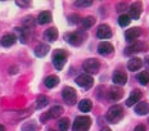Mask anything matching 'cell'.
<instances>
[{
    "mask_svg": "<svg viewBox=\"0 0 149 131\" xmlns=\"http://www.w3.org/2000/svg\"><path fill=\"white\" fill-rule=\"evenodd\" d=\"M113 50H114L113 45L108 41H103L98 45V53L100 55H109V54L113 53Z\"/></svg>",
    "mask_w": 149,
    "mask_h": 131,
    "instance_id": "obj_14",
    "label": "cell"
},
{
    "mask_svg": "<svg viewBox=\"0 0 149 131\" xmlns=\"http://www.w3.org/2000/svg\"><path fill=\"white\" fill-rule=\"evenodd\" d=\"M141 67H143V61L140 58H131L129 61V63H127V68H129V71H132V72L140 70Z\"/></svg>",
    "mask_w": 149,
    "mask_h": 131,
    "instance_id": "obj_19",
    "label": "cell"
},
{
    "mask_svg": "<svg viewBox=\"0 0 149 131\" xmlns=\"http://www.w3.org/2000/svg\"><path fill=\"white\" fill-rule=\"evenodd\" d=\"M68 20H70V23H79L81 18H80L79 14H71L70 17H68Z\"/></svg>",
    "mask_w": 149,
    "mask_h": 131,
    "instance_id": "obj_33",
    "label": "cell"
},
{
    "mask_svg": "<svg viewBox=\"0 0 149 131\" xmlns=\"http://www.w3.org/2000/svg\"><path fill=\"white\" fill-rule=\"evenodd\" d=\"M130 22H131V18L129 17L127 14H121L118 17V24L121 27H126L130 24Z\"/></svg>",
    "mask_w": 149,
    "mask_h": 131,
    "instance_id": "obj_30",
    "label": "cell"
},
{
    "mask_svg": "<svg viewBox=\"0 0 149 131\" xmlns=\"http://www.w3.org/2000/svg\"><path fill=\"white\" fill-rule=\"evenodd\" d=\"M48 104H49V99H48L46 95H39L37 96V100H36V108L37 109L45 108Z\"/></svg>",
    "mask_w": 149,
    "mask_h": 131,
    "instance_id": "obj_25",
    "label": "cell"
},
{
    "mask_svg": "<svg viewBox=\"0 0 149 131\" xmlns=\"http://www.w3.org/2000/svg\"><path fill=\"white\" fill-rule=\"evenodd\" d=\"M49 50H50V46H49L48 44L40 43L39 45H37L36 48H35V50H33V53H35V55H36V57L42 58V57H45V55L48 54Z\"/></svg>",
    "mask_w": 149,
    "mask_h": 131,
    "instance_id": "obj_16",
    "label": "cell"
},
{
    "mask_svg": "<svg viewBox=\"0 0 149 131\" xmlns=\"http://www.w3.org/2000/svg\"><path fill=\"white\" fill-rule=\"evenodd\" d=\"M15 4H17L18 7H30L31 1H15Z\"/></svg>",
    "mask_w": 149,
    "mask_h": 131,
    "instance_id": "obj_35",
    "label": "cell"
},
{
    "mask_svg": "<svg viewBox=\"0 0 149 131\" xmlns=\"http://www.w3.org/2000/svg\"><path fill=\"white\" fill-rule=\"evenodd\" d=\"M138 80L141 85H148L149 84V72L148 71H143L138 75Z\"/></svg>",
    "mask_w": 149,
    "mask_h": 131,
    "instance_id": "obj_29",
    "label": "cell"
},
{
    "mask_svg": "<svg viewBox=\"0 0 149 131\" xmlns=\"http://www.w3.org/2000/svg\"><path fill=\"white\" fill-rule=\"evenodd\" d=\"M76 84L79 86L84 87V89H90V87L93 86V84H94V80H93V77L90 76V75L82 73L76 77Z\"/></svg>",
    "mask_w": 149,
    "mask_h": 131,
    "instance_id": "obj_8",
    "label": "cell"
},
{
    "mask_svg": "<svg viewBox=\"0 0 149 131\" xmlns=\"http://www.w3.org/2000/svg\"><path fill=\"white\" fill-rule=\"evenodd\" d=\"M141 10H143L141 3H139V1L134 3L129 9V17L131 18V20H139V17H140V14H141Z\"/></svg>",
    "mask_w": 149,
    "mask_h": 131,
    "instance_id": "obj_12",
    "label": "cell"
},
{
    "mask_svg": "<svg viewBox=\"0 0 149 131\" xmlns=\"http://www.w3.org/2000/svg\"><path fill=\"white\" fill-rule=\"evenodd\" d=\"M49 131H54V130H49Z\"/></svg>",
    "mask_w": 149,
    "mask_h": 131,
    "instance_id": "obj_39",
    "label": "cell"
},
{
    "mask_svg": "<svg viewBox=\"0 0 149 131\" xmlns=\"http://www.w3.org/2000/svg\"><path fill=\"white\" fill-rule=\"evenodd\" d=\"M68 127H70V120L68 118H62L58 122V129L59 131H67Z\"/></svg>",
    "mask_w": 149,
    "mask_h": 131,
    "instance_id": "obj_31",
    "label": "cell"
},
{
    "mask_svg": "<svg viewBox=\"0 0 149 131\" xmlns=\"http://www.w3.org/2000/svg\"><path fill=\"white\" fill-rule=\"evenodd\" d=\"M112 81H113L116 85L122 86L127 82V75L125 72H122V71H116V72L113 73V76H112Z\"/></svg>",
    "mask_w": 149,
    "mask_h": 131,
    "instance_id": "obj_13",
    "label": "cell"
},
{
    "mask_svg": "<svg viewBox=\"0 0 149 131\" xmlns=\"http://www.w3.org/2000/svg\"><path fill=\"white\" fill-rule=\"evenodd\" d=\"M23 26H24V29L31 30L33 26H35V20H33L31 15H27V17L23 20Z\"/></svg>",
    "mask_w": 149,
    "mask_h": 131,
    "instance_id": "obj_32",
    "label": "cell"
},
{
    "mask_svg": "<svg viewBox=\"0 0 149 131\" xmlns=\"http://www.w3.org/2000/svg\"><path fill=\"white\" fill-rule=\"evenodd\" d=\"M62 96H63V100L67 103L68 105H73L76 104V99H77V94L76 90L71 86H66L62 90Z\"/></svg>",
    "mask_w": 149,
    "mask_h": 131,
    "instance_id": "obj_3",
    "label": "cell"
},
{
    "mask_svg": "<svg viewBox=\"0 0 149 131\" xmlns=\"http://www.w3.org/2000/svg\"><path fill=\"white\" fill-rule=\"evenodd\" d=\"M0 131H5V127L3 125H0Z\"/></svg>",
    "mask_w": 149,
    "mask_h": 131,
    "instance_id": "obj_38",
    "label": "cell"
},
{
    "mask_svg": "<svg viewBox=\"0 0 149 131\" xmlns=\"http://www.w3.org/2000/svg\"><path fill=\"white\" fill-rule=\"evenodd\" d=\"M135 113L139 116H145L149 113V104L145 102H140L135 105Z\"/></svg>",
    "mask_w": 149,
    "mask_h": 131,
    "instance_id": "obj_20",
    "label": "cell"
},
{
    "mask_svg": "<svg viewBox=\"0 0 149 131\" xmlns=\"http://www.w3.org/2000/svg\"><path fill=\"white\" fill-rule=\"evenodd\" d=\"M44 37L45 40H48L49 43H53L58 39V30L55 27H52V29H48L44 33Z\"/></svg>",
    "mask_w": 149,
    "mask_h": 131,
    "instance_id": "obj_21",
    "label": "cell"
},
{
    "mask_svg": "<svg viewBox=\"0 0 149 131\" xmlns=\"http://www.w3.org/2000/svg\"><path fill=\"white\" fill-rule=\"evenodd\" d=\"M100 131H112V130L109 129V127H103V129H102Z\"/></svg>",
    "mask_w": 149,
    "mask_h": 131,
    "instance_id": "obj_37",
    "label": "cell"
},
{
    "mask_svg": "<svg viewBox=\"0 0 149 131\" xmlns=\"http://www.w3.org/2000/svg\"><path fill=\"white\" fill-rule=\"evenodd\" d=\"M82 68L86 73H97L100 68V63H99L98 59H94V58H90V59H86L82 64Z\"/></svg>",
    "mask_w": 149,
    "mask_h": 131,
    "instance_id": "obj_4",
    "label": "cell"
},
{
    "mask_svg": "<svg viewBox=\"0 0 149 131\" xmlns=\"http://www.w3.org/2000/svg\"><path fill=\"white\" fill-rule=\"evenodd\" d=\"M141 99V91L140 90H132L130 96L126 100V105L127 107H132V105L138 104V102Z\"/></svg>",
    "mask_w": 149,
    "mask_h": 131,
    "instance_id": "obj_15",
    "label": "cell"
},
{
    "mask_svg": "<svg viewBox=\"0 0 149 131\" xmlns=\"http://www.w3.org/2000/svg\"><path fill=\"white\" fill-rule=\"evenodd\" d=\"M95 23V18L93 15H89V17H85L82 20V27L84 30H89L90 27H93Z\"/></svg>",
    "mask_w": 149,
    "mask_h": 131,
    "instance_id": "obj_28",
    "label": "cell"
},
{
    "mask_svg": "<svg viewBox=\"0 0 149 131\" xmlns=\"http://www.w3.org/2000/svg\"><path fill=\"white\" fill-rule=\"evenodd\" d=\"M37 125L35 121H29V122H24L22 125V129H21V131H37Z\"/></svg>",
    "mask_w": 149,
    "mask_h": 131,
    "instance_id": "obj_27",
    "label": "cell"
},
{
    "mask_svg": "<svg viewBox=\"0 0 149 131\" xmlns=\"http://www.w3.org/2000/svg\"><path fill=\"white\" fill-rule=\"evenodd\" d=\"M66 61H67V54L62 50L55 52V54L53 55V64H54L55 70H58V71H61L64 67Z\"/></svg>",
    "mask_w": 149,
    "mask_h": 131,
    "instance_id": "obj_5",
    "label": "cell"
},
{
    "mask_svg": "<svg viewBox=\"0 0 149 131\" xmlns=\"http://www.w3.org/2000/svg\"><path fill=\"white\" fill-rule=\"evenodd\" d=\"M76 7H90L93 5V1H74Z\"/></svg>",
    "mask_w": 149,
    "mask_h": 131,
    "instance_id": "obj_34",
    "label": "cell"
},
{
    "mask_svg": "<svg viewBox=\"0 0 149 131\" xmlns=\"http://www.w3.org/2000/svg\"><path fill=\"white\" fill-rule=\"evenodd\" d=\"M90 126H91V118L88 116H79L74 118L73 121V131H89Z\"/></svg>",
    "mask_w": 149,
    "mask_h": 131,
    "instance_id": "obj_2",
    "label": "cell"
},
{
    "mask_svg": "<svg viewBox=\"0 0 149 131\" xmlns=\"http://www.w3.org/2000/svg\"><path fill=\"white\" fill-rule=\"evenodd\" d=\"M123 117V108L121 105H112V107L108 109L107 114H105V118H107L108 122L111 123H117L122 120Z\"/></svg>",
    "mask_w": 149,
    "mask_h": 131,
    "instance_id": "obj_1",
    "label": "cell"
},
{
    "mask_svg": "<svg viewBox=\"0 0 149 131\" xmlns=\"http://www.w3.org/2000/svg\"><path fill=\"white\" fill-rule=\"evenodd\" d=\"M50 21H52V13L48 10L41 12V13L39 14V17H37V23L39 24H46Z\"/></svg>",
    "mask_w": 149,
    "mask_h": 131,
    "instance_id": "obj_23",
    "label": "cell"
},
{
    "mask_svg": "<svg viewBox=\"0 0 149 131\" xmlns=\"http://www.w3.org/2000/svg\"><path fill=\"white\" fill-rule=\"evenodd\" d=\"M44 84L48 89H53V87H55L59 84V79H58V76H55V75H50V76H48L44 80Z\"/></svg>",
    "mask_w": 149,
    "mask_h": 131,
    "instance_id": "obj_22",
    "label": "cell"
},
{
    "mask_svg": "<svg viewBox=\"0 0 149 131\" xmlns=\"http://www.w3.org/2000/svg\"><path fill=\"white\" fill-rule=\"evenodd\" d=\"M85 40V33L82 31H76V32L68 33L67 35V41L73 46H80Z\"/></svg>",
    "mask_w": 149,
    "mask_h": 131,
    "instance_id": "obj_7",
    "label": "cell"
},
{
    "mask_svg": "<svg viewBox=\"0 0 149 131\" xmlns=\"http://www.w3.org/2000/svg\"><path fill=\"white\" fill-rule=\"evenodd\" d=\"M62 113H63V108H62L61 105H55V107H53L49 112H46V113L41 114L40 120L42 121V123H45L46 121L50 120V118H58V117H61Z\"/></svg>",
    "mask_w": 149,
    "mask_h": 131,
    "instance_id": "obj_6",
    "label": "cell"
},
{
    "mask_svg": "<svg viewBox=\"0 0 149 131\" xmlns=\"http://www.w3.org/2000/svg\"><path fill=\"white\" fill-rule=\"evenodd\" d=\"M91 107H93V104L89 99H82V100L79 103V109L81 112H89L90 109H91Z\"/></svg>",
    "mask_w": 149,
    "mask_h": 131,
    "instance_id": "obj_26",
    "label": "cell"
},
{
    "mask_svg": "<svg viewBox=\"0 0 149 131\" xmlns=\"http://www.w3.org/2000/svg\"><path fill=\"white\" fill-rule=\"evenodd\" d=\"M123 96V90L118 86H113L109 89V99L113 102H117L120 100L121 98Z\"/></svg>",
    "mask_w": 149,
    "mask_h": 131,
    "instance_id": "obj_18",
    "label": "cell"
},
{
    "mask_svg": "<svg viewBox=\"0 0 149 131\" xmlns=\"http://www.w3.org/2000/svg\"><path fill=\"white\" fill-rule=\"evenodd\" d=\"M148 49V45L145 43H135L132 45L127 46L125 49V54L126 55H132L135 53H140V52H144Z\"/></svg>",
    "mask_w": 149,
    "mask_h": 131,
    "instance_id": "obj_9",
    "label": "cell"
},
{
    "mask_svg": "<svg viewBox=\"0 0 149 131\" xmlns=\"http://www.w3.org/2000/svg\"><path fill=\"white\" fill-rule=\"evenodd\" d=\"M148 123H149V118H148Z\"/></svg>",
    "mask_w": 149,
    "mask_h": 131,
    "instance_id": "obj_40",
    "label": "cell"
},
{
    "mask_svg": "<svg viewBox=\"0 0 149 131\" xmlns=\"http://www.w3.org/2000/svg\"><path fill=\"white\" fill-rule=\"evenodd\" d=\"M15 30V33H18V40L21 43L26 44L27 43V39H29V30L27 29H14Z\"/></svg>",
    "mask_w": 149,
    "mask_h": 131,
    "instance_id": "obj_24",
    "label": "cell"
},
{
    "mask_svg": "<svg viewBox=\"0 0 149 131\" xmlns=\"http://www.w3.org/2000/svg\"><path fill=\"white\" fill-rule=\"evenodd\" d=\"M140 35H141V30L139 27H132V29L127 30L125 32V39L129 43H134Z\"/></svg>",
    "mask_w": 149,
    "mask_h": 131,
    "instance_id": "obj_11",
    "label": "cell"
},
{
    "mask_svg": "<svg viewBox=\"0 0 149 131\" xmlns=\"http://www.w3.org/2000/svg\"><path fill=\"white\" fill-rule=\"evenodd\" d=\"M97 36L99 37V39H111L112 37V30H111V27L108 26V24H100V26L98 27V30H97Z\"/></svg>",
    "mask_w": 149,
    "mask_h": 131,
    "instance_id": "obj_10",
    "label": "cell"
},
{
    "mask_svg": "<svg viewBox=\"0 0 149 131\" xmlns=\"http://www.w3.org/2000/svg\"><path fill=\"white\" fill-rule=\"evenodd\" d=\"M134 131H145V126L144 125H138L134 129Z\"/></svg>",
    "mask_w": 149,
    "mask_h": 131,
    "instance_id": "obj_36",
    "label": "cell"
},
{
    "mask_svg": "<svg viewBox=\"0 0 149 131\" xmlns=\"http://www.w3.org/2000/svg\"><path fill=\"white\" fill-rule=\"evenodd\" d=\"M15 41H17V36H15L14 33H7V35H4L1 37V40H0L1 46H4V48H9V46L14 45Z\"/></svg>",
    "mask_w": 149,
    "mask_h": 131,
    "instance_id": "obj_17",
    "label": "cell"
}]
</instances>
